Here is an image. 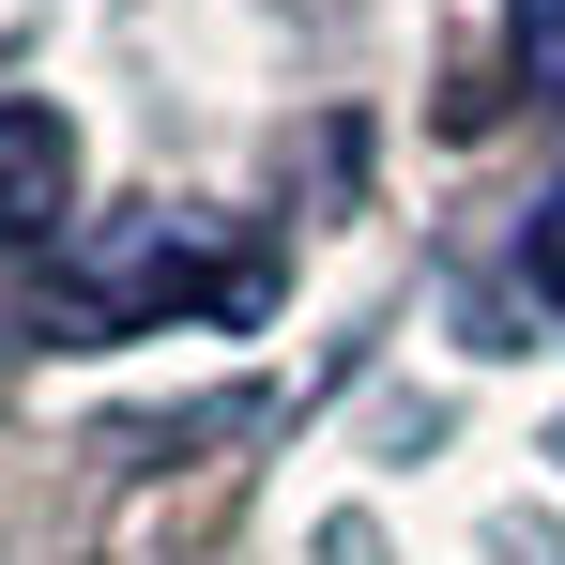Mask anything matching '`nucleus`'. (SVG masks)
Here are the masks:
<instances>
[{
    "label": "nucleus",
    "mask_w": 565,
    "mask_h": 565,
    "mask_svg": "<svg viewBox=\"0 0 565 565\" xmlns=\"http://www.w3.org/2000/svg\"><path fill=\"white\" fill-rule=\"evenodd\" d=\"M77 245V122L62 107H0V276Z\"/></svg>",
    "instance_id": "obj_1"
},
{
    "label": "nucleus",
    "mask_w": 565,
    "mask_h": 565,
    "mask_svg": "<svg viewBox=\"0 0 565 565\" xmlns=\"http://www.w3.org/2000/svg\"><path fill=\"white\" fill-rule=\"evenodd\" d=\"M520 93H565V0H520Z\"/></svg>",
    "instance_id": "obj_2"
},
{
    "label": "nucleus",
    "mask_w": 565,
    "mask_h": 565,
    "mask_svg": "<svg viewBox=\"0 0 565 565\" xmlns=\"http://www.w3.org/2000/svg\"><path fill=\"white\" fill-rule=\"evenodd\" d=\"M535 290H551V306H565V184L535 199Z\"/></svg>",
    "instance_id": "obj_3"
}]
</instances>
